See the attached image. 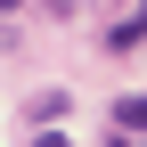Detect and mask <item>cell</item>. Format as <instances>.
I'll return each instance as SVG.
<instances>
[{
	"label": "cell",
	"mask_w": 147,
	"mask_h": 147,
	"mask_svg": "<svg viewBox=\"0 0 147 147\" xmlns=\"http://www.w3.org/2000/svg\"><path fill=\"white\" fill-rule=\"evenodd\" d=\"M0 8H16V0H0Z\"/></svg>",
	"instance_id": "obj_3"
},
{
	"label": "cell",
	"mask_w": 147,
	"mask_h": 147,
	"mask_svg": "<svg viewBox=\"0 0 147 147\" xmlns=\"http://www.w3.org/2000/svg\"><path fill=\"white\" fill-rule=\"evenodd\" d=\"M115 123H123V131H139V139H147V98H115Z\"/></svg>",
	"instance_id": "obj_1"
},
{
	"label": "cell",
	"mask_w": 147,
	"mask_h": 147,
	"mask_svg": "<svg viewBox=\"0 0 147 147\" xmlns=\"http://www.w3.org/2000/svg\"><path fill=\"white\" fill-rule=\"evenodd\" d=\"M33 147H65V139H57V131H41V139H33Z\"/></svg>",
	"instance_id": "obj_2"
}]
</instances>
